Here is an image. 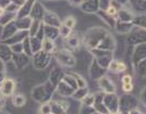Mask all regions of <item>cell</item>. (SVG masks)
<instances>
[{"mask_svg":"<svg viewBox=\"0 0 146 114\" xmlns=\"http://www.w3.org/2000/svg\"><path fill=\"white\" fill-rule=\"evenodd\" d=\"M58 30H59V35L62 36L63 38H67V37L70 36L71 35V30H70V28H68L67 26H64L63 24H61Z\"/></svg>","mask_w":146,"mask_h":114,"instance_id":"obj_30","label":"cell"},{"mask_svg":"<svg viewBox=\"0 0 146 114\" xmlns=\"http://www.w3.org/2000/svg\"><path fill=\"white\" fill-rule=\"evenodd\" d=\"M2 105H3V101H2L1 99H0V109L2 108Z\"/></svg>","mask_w":146,"mask_h":114,"instance_id":"obj_42","label":"cell"},{"mask_svg":"<svg viewBox=\"0 0 146 114\" xmlns=\"http://www.w3.org/2000/svg\"><path fill=\"white\" fill-rule=\"evenodd\" d=\"M115 1H117L118 3H120V5H125V3H128L129 2V0H115Z\"/></svg>","mask_w":146,"mask_h":114,"instance_id":"obj_41","label":"cell"},{"mask_svg":"<svg viewBox=\"0 0 146 114\" xmlns=\"http://www.w3.org/2000/svg\"><path fill=\"white\" fill-rule=\"evenodd\" d=\"M94 111H95L94 107H90V105H84V104H81L79 114H92Z\"/></svg>","mask_w":146,"mask_h":114,"instance_id":"obj_32","label":"cell"},{"mask_svg":"<svg viewBox=\"0 0 146 114\" xmlns=\"http://www.w3.org/2000/svg\"><path fill=\"white\" fill-rule=\"evenodd\" d=\"M97 14L100 16V18H102V20H103L106 24H108L109 26H112V27L115 26V24H116V21H117L115 18H112V16L108 15V14L105 12V11H103V10H98Z\"/></svg>","mask_w":146,"mask_h":114,"instance_id":"obj_22","label":"cell"},{"mask_svg":"<svg viewBox=\"0 0 146 114\" xmlns=\"http://www.w3.org/2000/svg\"><path fill=\"white\" fill-rule=\"evenodd\" d=\"M87 94H88L87 87H85V88H76V89L74 90V92L72 94L71 97H73V98L76 99V100H82Z\"/></svg>","mask_w":146,"mask_h":114,"instance_id":"obj_26","label":"cell"},{"mask_svg":"<svg viewBox=\"0 0 146 114\" xmlns=\"http://www.w3.org/2000/svg\"><path fill=\"white\" fill-rule=\"evenodd\" d=\"M44 9L43 7L40 6L39 3H36L35 6H33L32 8V18H35V21H39L44 18Z\"/></svg>","mask_w":146,"mask_h":114,"instance_id":"obj_20","label":"cell"},{"mask_svg":"<svg viewBox=\"0 0 146 114\" xmlns=\"http://www.w3.org/2000/svg\"><path fill=\"white\" fill-rule=\"evenodd\" d=\"M75 24H76V20H75L74 16H68L64 20V22H63V25L67 26L68 28H70V30H72L73 27L75 26Z\"/></svg>","mask_w":146,"mask_h":114,"instance_id":"obj_31","label":"cell"},{"mask_svg":"<svg viewBox=\"0 0 146 114\" xmlns=\"http://www.w3.org/2000/svg\"><path fill=\"white\" fill-rule=\"evenodd\" d=\"M144 95H145V89L142 91V95H141V102L144 104L145 103V98H144Z\"/></svg>","mask_w":146,"mask_h":114,"instance_id":"obj_40","label":"cell"},{"mask_svg":"<svg viewBox=\"0 0 146 114\" xmlns=\"http://www.w3.org/2000/svg\"><path fill=\"white\" fill-rule=\"evenodd\" d=\"M129 114H144V112L141 111L140 109H139V107H137V108H134V109H132V110H130V111H129Z\"/></svg>","mask_w":146,"mask_h":114,"instance_id":"obj_39","label":"cell"},{"mask_svg":"<svg viewBox=\"0 0 146 114\" xmlns=\"http://www.w3.org/2000/svg\"><path fill=\"white\" fill-rule=\"evenodd\" d=\"M134 86L133 83H129V84H122V90L125 92V94H130L132 90H133Z\"/></svg>","mask_w":146,"mask_h":114,"instance_id":"obj_36","label":"cell"},{"mask_svg":"<svg viewBox=\"0 0 146 114\" xmlns=\"http://www.w3.org/2000/svg\"><path fill=\"white\" fill-rule=\"evenodd\" d=\"M0 114H5V113H0Z\"/></svg>","mask_w":146,"mask_h":114,"instance_id":"obj_44","label":"cell"},{"mask_svg":"<svg viewBox=\"0 0 146 114\" xmlns=\"http://www.w3.org/2000/svg\"><path fill=\"white\" fill-rule=\"evenodd\" d=\"M69 1V3L71 5V6H81L82 3H83V1L84 0H68Z\"/></svg>","mask_w":146,"mask_h":114,"instance_id":"obj_38","label":"cell"},{"mask_svg":"<svg viewBox=\"0 0 146 114\" xmlns=\"http://www.w3.org/2000/svg\"><path fill=\"white\" fill-rule=\"evenodd\" d=\"M81 101H82V104H84V105L93 107L94 105V101H95V95L94 94H87Z\"/></svg>","mask_w":146,"mask_h":114,"instance_id":"obj_29","label":"cell"},{"mask_svg":"<svg viewBox=\"0 0 146 114\" xmlns=\"http://www.w3.org/2000/svg\"><path fill=\"white\" fill-rule=\"evenodd\" d=\"M92 114H100V113H98V112H96V111H94V112H93Z\"/></svg>","mask_w":146,"mask_h":114,"instance_id":"obj_43","label":"cell"},{"mask_svg":"<svg viewBox=\"0 0 146 114\" xmlns=\"http://www.w3.org/2000/svg\"><path fill=\"white\" fill-rule=\"evenodd\" d=\"M57 89H58V94L63 97H71L74 92V89L72 87L69 86L67 83H64L63 80H61L60 83L57 85Z\"/></svg>","mask_w":146,"mask_h":114,"instance_id":"obj_15","label":"cell"},{"mask_svg":"<svg viewBox=\"0 0 146 114\" xmlns=\"http://www.w3.org/2000/svg\"><path fill=\"white\" fill-rule=\"evenodd\" d=\"M56 58H57V61L59 62V64L62 66L73 67L76 64V60H75L74 55L68 50H60L59 52H57Z\"/></svg>","mask_w":146,"mask_h":114,"instance_id":"obj_2","label":"cell"},{"mask_svg":"<svg viewBox=\"0 0 146 114\" xmlns=\"http://www.w3.org/2000/svg\"><path fill=\"white\" fill-rule=\"evenodd\" d=\"M40 113L42 114H50L51 113V108H50L49 101L43 103V105L40 107Z\"/></svg>","mask_w":146,"mask_h":114,"instance_id":"obj_34","label":"cell"},{"mask_svg":"<svg viewBox=\"0 0 146 114\" xmlns=\"http://www.w3.org/2000/svg\"><path fill=\"white\" fill-rule=\"evenodd\" d=\"M62 77H63V73L61 71L60 69H58V67H56L52 70V72H51V75H50V82H51V84L56 86V85H58L60 83L61 80H62Z\"/></svg>","mask_w":146,"mask_h":114,"instance_id":"obj_18","label":"cell"},{"mask_svg":"<svg viewBox=\"0 0 146 114\" xmlns=\"http://www.w3.org/2000/svg\"><path fill=\"white\" fill-rule=\"evenodd\" d=\"M12 101H13V105H14V107L21 108V107H23L25 103H26V98H25L23 95H21V94H17V95L13 96Z\"/></svg>","mask_w":146,"mask_h":114,"instance_id":"obj_25","label":"cell"},{"mask_svg":"<svg viewBox=\"0 0 146 114\" xmlns=\"http://www.w3.org/2000/svg\"><path fill=\"white\" fill-rule=\"evenodd\" d=\"M50 114H52V113H50Z\"/></svg>","mask_w":146,"mask_h":114,"instance_id":"obj_45","label":"cell"},{"mask_svg":"<svg viewBox=\"0 0 146 114\" xmlns=\"http://www.w3.org/2000/svg\"><path fill=\"white\" fill-rule=\"evenodd\" d=\"M129 34H130L128 37L129 43L136 46V45H139V43L145 42V38H146L145 28H140V27H137V28H135V30L132 28V30H131Z\"/></svg>","mask_w":146,"mask_h":114,"instance_id":"obj_5","label":"cell"},{"mask_svg":"<svg viewBox=\"0 0 146 114\" xmlns=\"http://www.w3.org/2000/svg\"><path fill=\"white\" fill-rule=\"evenodd\" d=\"M116 48V42L113 39V37L110 35L109 33L104 37L102 42L99 43L97 49H103V50H108V51H112Z\"/></svg>","mask_w":146,"mask_h":114,"instance_id":"obj_11","label":"cell"},{"mask_svg":"<svg viewBox=\"0 0 146 114\" xmlns=\"http://www.w3.org/2000/svg\"><path fill=\"white\" fill-rule=\"evenodd\" d=\"M131 6L136 10L137 12H144L146 9V2L145 0H129Z\"/></svg>","mask_w":146,"mask_h":114,"instance_id":"obj_23","label":"cell"},{"mask_svg":"<svg viewBox=\"0 0 146 114\" xmlns=\"http://www.w3.org/2000/svg\"><path fill=\"white\" fill-rule=\"evenodd\" d=\"M139 107V101L135 97L131 96V95H125V96L121 97L119 99V110L120 111H124V112H129L130 110Z\"/></svg>","mask_w":146,"mask_h":114,"instance_id":"obj_3","label":"cell"},{"mask_svg":"<svg viewBox=\"0 0 146 114\" xmlns=\"http://www.w3.org/2000/svg\"><path fill=\"white\" fill-rule=\"evenodd\" d=\"M49 104L52 114H67L70 110V103L64 100H51Z\"/></svg>","mask_w":146,"mask_h":114,"instance_id":"obj_6","label":"cell"},{"mask_svg":"<svg viewBox=\"0 0 146 114\" xmlns=\"http://www.w3.org/2000/svg\"><path fill=\"white\" fill-rule=\"evenodd\" d=\"M118 33L121 34H125V33H130L134 26L131 22H120V21H116V24L113 26Z\"/></svg>","mask_w":146,"mask_h":114,"instance_id":"obj_16","label":"cell"},{"mask_svg":"<svg viewBox=\"0 0 146 114\" xmlns=\"http://www.w3.org/2000/svg\"><path fill=\"white\" fill-rule=\"evenodd\" d=\"M110 0H98V6H99V10L106 11V9L109 7Z\"/></svg>","mask_w":146,"mask_h":114,"instance_id":"obj_35","label":"cell"},{"mask_svg":"<svg viewBox=\"0 0 146 114\" xmlns=\"http://www.w3.org/2000/svg\"><path fill=\"white\" fill-rule=\"evenodd\" d=\"M134 15L132 12H130L127 9H120L118 11L117 14V21H120V22H132Z\"/></svg>","mask_w":146,"mask_h":114,"instance_id":"obj_17","label":"cell"},{"mask_svg":"<svg viewBox=\"0 0 146 114\" xmlns=\"http://www.w3.org/2000/svg\"><path fill=\"white\" fill-rule=\"evenodd\" d=\"M103 103L110 113H115L119 110V98L116 94H104Z\"/></svg>","mask_w":146,"mask_h":114,"instance_id":"obj_4","label":"cell"},{"mask_svg":"<svg viewBox=\"0 0 146 114\" xmlns=\"http://www.w3.org/2000/svg\"><path fill=\"white\" fill-rule=\"evenodd\" d=\"M80 45V39L74 35H70L69 37L66 38V46H67V50H74L79 47Z\"/></svg>","mask_w":146,"mask_h":114,"instance_id":"obj_19","label":"cell"},{"mask_svg":"<svg viewBox=\"0 0 146 114\" xmlns=\"http://www.w3.org/2000/svg\"><path fill=\"white\" fill-rule=\"evenodd\" d=\"M135 69H136V72L140 75L141 77H144L146 74V66H145V59L144 60L140 61L136 65H135Z\"/></svg>","mask_w":146,"mask_h":114,"instance_id":"obj_28","label":"cell"},{"mask_svg":"<svg viewBox=\"0 0 146 114\" xmlns=\"http://www.w3.org/2000/svg\"><path fill=\"white\" fill-rule=\"evenodd\" d=\"M107 34H108V32L102 27H93L86 32L85 36H84V45L90 50L97 49L99 43L102 42L104 37Z\"/></svg>","mask_w":146,"mask_h":114,"instance_id":"obj_1","label":"cell"},{"mask_svg":"<svg viewBox=\"0 0 146 114\" xmlns=\"http://www.w3.org/2000/svg\"><path fill=\"white\" fill-rule=\"evenodd\" d=\"M70 75L74 78L75 83H76V85H78V88H85L86 86H87L86 80L82 77L80 74H76V73H70Z\"/></svg>","mask_w":146,"mask_h":114,"instance_id":"obj_27","label":"cell"},{"mask_svg":"<svg viewBox=\"0 0 146 114\" xmlns=\"http://www.w3.org/2000/svg\"><path fill=\"white\" fill-rule=\"evenodd\" d=\"M118 9H117L116 7H113L112 5H109V7L106 9V11L105 12L107 13L108 15H110V16H112V18H117V14H118Z\"/></svg>","mask_w":146,"mask_h":114,"instance_id":"obj_33","label":"cell"},{"mask_svg":"<svg viewBox=\"0 0 146 114\" xmlns=\"http://www.w3.org/2000/svg\"><path fill=\"white\" fill-rule=\"evenodd\" d=\"M111 73H122L127 70V65L122 62V61H117V60H111V62L109 63V65L107 67Z\"/></svg>","mask_w":146,"mask_h":114,"instance_id":"obj_14","label":"cell"},{"mask_svg":"<svg viewBox=\"0 0 146 114\" xmlns=\"http://www.w3.org/2000/svg\"><path fill=\"white\" fill-rule=\"evenodd\" d=\"M131 23L133 24V26H137L140 28H145V24H146L145 14H140L137 16H134Z\"/></svg>","mask_w":146,"mask_h":114,"instance_id":"obj_24","label":"cell"},{"mask_svg":"<svg viewBox=\"0 0 146 114\" xmlns=\"http://www.w3.org/2000/svg\"><path fill=\"white\" fill-rule=\"evenodd\" d=\"M105 70L102 66L98 65V63L96 62V60L93 61L92 63V66L90 69V74H91V77L93 79H99V78L105 75Z\"/></svg>","mask_w":146,"mask_h":114,"instance_id":"obj_13","label":"cell"},{"mask_svg":"<svg viewBox=\"0 0 146 114\" xmlns=\"http://www.w3.org/2000/svg\"><path fill=\"white\" fill-rule=\"evenodd\" d=\"M14 87H15V84H14L12 79H10V78L3 79V82L0 85V94L5 97L12 96L13 91H14Z\"/></svg>","mask_w":146,"mask_h":114,"instance_id":"obj_9","label":"cell"},{"mask_svg":"<svg viewBox=\"0 0 146 114\" xmlns=\"http://www.w3.org/2000/svg\"><path fill=\"white\" fill-rule=\"evenodd\" d=\"M0 16H1V15H0Z\"/></svg>","mask_w":146,"mask_h":114,"instance_id":"obj_46","label":"cell"},{"mask_svg":"<svg viewBox=\"0 0 146 114\" xmlns=\"http://www.w3.org/2000/svg\"><path fill=\"white\" fill-rule=\"evenodd\" d=\"M98 85L103 94H115L116 92V85L107 76H102L98 79Z\"/></svg>","mask_w":146,"mask_h":114,"instance_id":"obj_7","label":"cell"},{"mask_svg":"<svg viewBox=\"0 0 146 114\" xmlns=\"http://www.w3.org/2000/svg\"><path fill=\"white\" fill-rule=\"evenodd\" d=\"M81 9L87 13L97 12L99 10V6H98V0H84L83 3L81 5Z\"/></svg>","mask_w":146,"mask_h":114,"instance_id":"obj_12","label":"cell"},{"mask_svg":"<svg viewBox=\"0 0 146 114\" xmlns=\"http://www.w3.org/2000/svg\"><path fill=\"white\" fill-rule=\"evenodd\" d=\"M42 49L44 50V52L46 53H51L55 51V42L54 40L49 39V38H45L42 42Z\"/></svg>","mask_w":146,"mask_h":114,"instance_id":"obj_21","label":"cell"},{"mask_svg":"<svg viewBox=\"0 0 146 114\" xmlns=\"http://www.w3.org/2000/svg\"><path fill=\"white\" fill-rule=\"evenodd\" d=\"M44 23L47 26H52V27H57L59 28L61 25L60 18H58V15L56 13L52 12H46L44 14Z\"/></svg>","mask_w":146,"mask_h":114,"instance_id":"obj_10","label":"cell"},{"mask_svg":"<svg viewBox=\"0 0 146 114\" xmlns=\"http://www.w3.org/2000/svg\"><path fill=\"white\" fill-rule=\"evenodd\" d=\"M146 58V46L145 42L143 43H139L135 46L133 51V55H132V62H133L134 66L136 65L140 61L144 60Z\"/></svg>","mask_w":146,"mask_h":114,"instance_id":"obj_8","label":"cell"},{"mask_svg":"<svg viewBox=\"0 0 146 114\" xmlns=\"http://www.w3.org/2000/svg\"><path fill=\"white\" fill-rule=\"evenodd\" d=\"M122 84H129V83H132V76L130 74H125L123 75L121 78Z\"/></svg>","mask_w":146,"mask_h":114,"instance_id":"obj_37","label":"cell"}]
</instances>
